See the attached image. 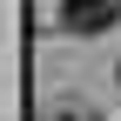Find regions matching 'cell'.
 Returning a JSON list of instances; mask_svg holds the SVG:
<instances>
[{"mask_svg": "<svg viewBox=\"0 0 121 121\" xmlns=\"http://www.w3.org/2000/svg\"><path fill=\"white\" fill-rule=\"evenodd\" d=\"M60 121H87V114H60Z\"/></svg>", "mask_w": 121, "mask_h": 121, "instance_id": "7a4b0ae2", "label": "cell"}, {"mask_svg": "<svg viewBox=\"0 0 121 121\" xmlns=\"http://www.w3.org/2000/svg\"><path fill=\"white\" fill-rule=\"evenodd\" d=\"M121 0H60V20H67V34H101V27H114Z\"/></svg>", "mask_w": 121, "mask_h": 121, "instance_id": "6da1fadb", "label": "cell"}]
</instances>
